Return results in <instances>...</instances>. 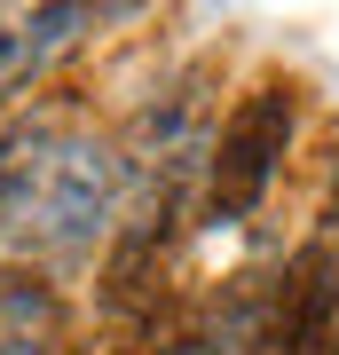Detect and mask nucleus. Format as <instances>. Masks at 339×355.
I'll return each mask as SVG.
<instances>
[{"label": "nucleus", "instance_id": "2", "mask_svg": "<svg viewBox=\"0 0 339 355\" xmlns=\"http://www.w3.org/2000/svg\"><path fill=\"white\" fill-rule=\"evenodd\" d=\"M111 150H87V142H71V150L55 158H24V198H16V214H40L55 245H87L103 214H111Z\"/></svg>", "mask_w": 339, "mask_h": 355}, {"label": "nucleus", "instance_id": "1", "mask_svg": "<svg viewBox=\"0 0 339 355\" xmlns=\"http://www.w3.org/2000/svg\"><path fill=\"white\" fill-rule=\"evenodd\" d=\"M292 150V87L261 79L252 95H237V111L221 119L214 135V166H205V198H214V221H237L261 205L268 174Z\"/></svg>", "mask_w": 339, "mask_h": 355}, {"label": "nucleus", "instance_id": "4", "mask_svg": "<svg viewBox=\"0 0 339 355\" xmlns=\"http://www.w3.org/2000/svg\"><path fill=\"white\" fill-rule=\"evenodd\" d=\"M292 355H339V284H331V300L308 316V331H300V347Z\"/></svg>", "mask_w": 339, "mask_h": 355}, {"label": "nucleus", "instance_id": "5", "mask_svg": "<svg viewBox=\"0 0 339 355\" xmlns=\"http://www.w3.org/2000/svg\"><path fill=\"white\" fill-rule=\"evenodd\" d=\"M324 221H331V229H339V182H331V214H324Z\"/></svg>", "mask_w": 339, "mask_h": 355}, {"label": "nucleus", "instance_id": "3", "mask_svg": "<svg viewBox=\"0 0 339 355\" xmlns=\"http://www.w3.org/2000/svg\"><path fill=\"white\" fill-rule=\"evenodd\" d=\"M63 347V316H55V292L40 277H0V355H55Z\"/></svg>", "mask_w": 339, "mask_h": 355}]
</instances>
